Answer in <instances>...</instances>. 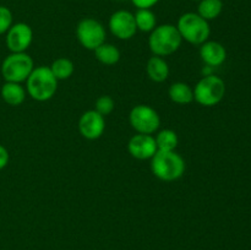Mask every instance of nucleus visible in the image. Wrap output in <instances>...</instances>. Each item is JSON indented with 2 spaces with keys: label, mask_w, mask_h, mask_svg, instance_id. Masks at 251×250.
I'll return each instance as SVG.
<instances>
[{
  "label": "nucleus",
  "mask_w": 251,
  "mask_h": 250,
  "mask_svg": "<svg viewBox=\"0 0 251 250\" xmlns=\"http://www.w3.org/2000/svg\"><path fill=\"white\" fill-rule=\"evenodd\" d=\"M137 31L150 32L151 33L157 26V19L151 9H137L134 14Z\"/></svg>",
  "instance_id": "obj_18"
},
{
  "label": "nucleus",
  "mask_w": 251,
  "mask_h": 250,
  "mask_svg": "<svg viewBox=\"0 0 251 250\" xmlns=\"http://www.w3.org/2000/svg\"><path fill=\"white\" fill-rule=\"evenodd\" d=\"M199 1H200V0H199Z\"/></svg>",
  "instance_id": "obj_26"
},
{
  "label": "nucleus",
  "mask_w": 251,
  "mask_h": 250,
  "mask_svg": "<svg viewBox=\"0 0 251 250\" xmlns=\"http://www.w3.org/2000/svg\"><path fill=\"white\" fill-rule=\"evenodd\" d=\"M12 26V12L9 7L0 5V36L5 34Z\"/></svg>",
  "instance_id": "obj_23"
},
{
  "label": "nucleus",
  "mask_w": 251,
  "mask_h": 250,
  "mask_svg": "<svg viewBox=\"0 0 251 250\" xmlns=\"http://www.w3.org/2000/svg\"><path fill=\"white\" fill-rule=\"evenodd\" d=\"M151 171L159 180H178L184 175L185 161L176 151H157L151 158Z\"/></svg>",
  "instance_id": "obj_2"
},
{
  "label": "nucleus",
  "mask_w": 251,
  "mask_h": 250,
  "mask_svg": "<svg viewBox=\"0 0 251 250\" xmlns=\"http://www.w3.org/2000/svg\"><path fill=\"white\" fill-rule=\"evenodd\" d=\"M181 43L183 38L178 28L171 24L156 26L149 37V47L153 55L162 56V58L176 53L180 48Z\"/></svg>",
  "instance_id": "obj_3"
},
{
  "label": "nucleus",
  "mask_w": 251,
  "mask_h": 250,
  "mask_svg": "<svg viewBox=\"0 0 251 250\" xmlns=\"http://www.w3.org/2000/svg\"><path fill=\"white\" fill-rule=\"evenodd\" d=\"M137 9H152L154 5L159 2V0H130Z\"/></svg>",
  "instance_id": "obj_24"
},
{
  "label": "nucleus",
  "mask_w": 251,
  "mask_h": 250,
  "mask_svg": "<svg viewBox=\"0 0 251 250\" xmlns=\"http://www.w3.org/2000/svg\"><path fill=\"white\" fill-rule=\"evenodd\" d=\"M146 71L149 77L151 78L153 82H164L169 76L168 63H167L162 56L153 55L149 59V61H147Z\"/></svg>",
  "instance_id": "obj_14"
},
{
  "label": "nucleus",
  "mask_w": 251,
  "mask_h": 250,
  "mask_svg": "<svg viewBox=\"0 0 251 250\" xmlns=\"http://www.w3.org/2000/svg\"><path fill=\"white\" fill-rule=\"evenodd\" d=\"M50 71L58 81L60 80H68L73 76L74 71H75V66L74 63L68 58H59L53 61L50 66Z\"/></svg>",
  "instance_id": "obj_21"
},
{
  "label": "nucleus",
  "mask_w": 251,
  "mask_h": 250,
  "mask_svg": "<svg viewBox=\"0 0 251 250\" xmlns=\"http://www.w3.org/2000/svg\"><path fill=\"white\" fill-rule=\"evenodd\" d=\"M1 98L4 100L5 103L12 107H17V105L22 104L26 100V88L21 85V83L16 82H5L2 85L1 91Z\"/></svg>",
  "instance_id": "obj_15"
},
{
  "label": "nucleus",
  "mask_w": 251,
  "mask_h": 250,
  "mask_svg": "<svg viewBox=\"0 0 251 250\" xmlns=\"http://www.w3.org/2000/svg\"><path fill=\"white\" fill-rule=\"evenodd\" d=\"M226 83L213 74L203 76L194 87V100L202 107L217 105L225 98Z\"/></svg>",
  "instance_id": "obj_5"
},
{
  "label": "nucleus",
  "mask_w": 251,
  "mask_h": 250,
  "mask_svg": "<svg viewBox=\"0 0 251 250\" xmlns=\"http://www.w3.org/2000/svg\"><path fill=\"white\" fill-rule=\"evenodd\" d=\"M176 28L183 41L194 46H201L207 42L211 34L210 24L198 12H185L181 15L176 24Z\"/></svg>",
  "instance_id": "obj_4"
},
{
  "label": "nucleus",
  "mask_w": 251,
  "mask_h": 250,
  "mask_svg": "<svg viewBox=\"0 0 251 250\" xmlns=\"http://www.w3.org/2000/svg\"><path fill=\"white\" fill-rule=\"evenodd\" d=\"M129 122L137 134L152 135L161 126V118L157 110L147 104H137L130 110Z\"/></svg>",
  "instance_id": "obj_7"
},
{
  "label": "nucleus",
  "mask_w": 251,
  "mask_h": 250,
  "mask_svg": "<svg viewBox=\"0 0 251 250\" xmlns=\"http://www.w3.org/2000/svg\"><path fill=\"white\" fill-rule=\"evenodd\" d=\"M222 0H200L198 6V14L206 21L215 20L222 14Z\"/></svg>",
  "instance_id": "obj_19"
},
{
  "label": "nucleus",
  "mask_w": 251,
  "mask_h": 250,
  "mask_svg": "<svg viewBox=\"0 0 251 250\" xmlns=\"http://www.w3.org/2000/svg\"><path fill=\"white\" fill-rule=\"evenodd\" d=\"M105 130V120L103 115L95 109L87 110L78 120V131L85 139L97 140Z\"/></svg>",
  "instance_id": "obj_11"
},
{
  "label": "nucleus",
  "mask_w": 251,
  "mask_h": 250,
  "mask_svg": "<svg viewBox=\"0 0 251 250\" xmlns=\"http://www.w3.org/2000/svg\"><path fill=\"white\" fill-rule=\"evenodd\" d=\"M115 103L110 96H100L97 100H96L95 110L100 113V115L105 117V115H109L110 113L114 110Z\"/></svg>",
  "instance_id": "obj_22"
},
{
  "label": "nucleus",
  "mask_w": 251,
  "mask_h": 250,
  "mask_svg": "<svg viewBox=\"0 0 251 250\" xmlns=\"http://www.w3.org/2000/svg\"><path fill=\"white\" fill-rule=\"evenodd\" d=\"M26 83V92L32 100L38 102L49 100L58 90V80L50 71V68L44 65L34 68Z\"/></svg>",
  "instance_id": "obj_1"
},
{
  "label": "nucleus",
  "mask_w": 251,
  "mask_h": 250,
  "mask_svg": "<svg viewBox=\"0 0 251 250\" xmlns=\"http://www.w3.org/2000/svg\"><path fill=\"white\" fill-rule=\"evenodd\" d=\"M200 56L203 63L211 68L221 66L227 59V50L220 42L207 41L200 46Z\"/></svg>",
  "instance_id": "obj_13"
},
{
  "label": "nucleus",
  "mask_w": 251,
  "mask_h": 250,
  "mask_svg": "<svg viewBox=\"0 0 251 250\" xmlns=\"http://www.w3.org/2000/svg\"><path fill=\"white\" fill-rule=\"evenodd\" d=\"M9 159H10L9 152H7V150L5 149L2 145H0V171H1V169H4L5 167L7 166V163H9Z\"/></svg>",
  "instance_id": "obj_25"
},
{
  "label": "nucleus",
  "mask_w": 251,
  "mask_h": 250,
  "mask_svg": "<svg viewBox=\"0 0 251 250\" xmlns=\"http://www.w3.org/2000/svg\"><path fill=\"white\" fill-rule=\"evenodd\" d=\"M127 150L129 153L134 158L145 161V159H151L158 151L157 149L156 140L152 135L136 134L129 140L127 144Z\"/></svg>",
  "instance_id": "obj_12"
},
{
  "label": "nucleus",
  "mask_w": 251,
  "mask_h": 250,
  "mask_svg": "<svg viewBox=\"0 0 251 250\" xmlns=\"http://www.w3.org/2000/svg\"><path fill=\"white\" fill-rule=\"evenodd\" d=\"M108 26H109L113 36L117 37L118 39H122V41L131 39L137 32L134 14L127 11V10H118V11H115L110 16Z\"/></svg>",
  "instance_id": "obj_10"
},
{
  "label": "nucleus",
  "mask_w": 251,
  "mask_h": 250,
  "mask_svg": "<svg viewBox=\"0 0 251 250\" xmlns=\"http://www.w3.org/2000/svg\"><path fill=\"white\" fill-rule=\"evenodd\" d=\"M158 151H176L179 144L176 132L172 129H163L154 137Z\"/></svg>",
  "instance_id": "obj_20"
},
{
  "label": "nucleus",
  "mask_w": 251,
  "mask_h": 250,
  "mask_svg": "<svg viewBox=\"0 0 251 250\" xmlns=\"http://www.w3.org/2000/svg\"><path fill=\"white\" fill-rule=\"evenodd\" d=\"M96 59L104 65H115L120 60V50L110 43H103L95 50Z\"/></svg>",
  "instance_id": "obj_17"
},
{
  "label": "nucleus",
  "mask_w": 251,
  "mask_h": 250,
  "mask_svg": "<svg viewBox=\"0 0 251 250\" xmlns=\"http://www.w3.org/2000/svg\"><path fill=\"white\" fill-rule=\"evenodd\" d=\"M168 96L172 102L176 104H189L194 100V90L185 82L172 83L168 90Z\"/></svg>",
  "instance_id": "obj_16"
},
{
  "label": "nucleus",
  "mask_w": 251,
  "mask_h": 250,
  "mask_svg": "<svg viewBox=\"0 0 251 250\" xmlns=\"http://www.w3.org/2000/svg\"><path fill=\"white\" fill-rule=\"evenodd\" d=\"M6 47L11 53H25L33 41V31L25 22L12 24L6 32Z\"/></svg>",
  "instance_id": "obj_9"
},
{
  "label": "nucleus",
  "mask_w": 251,
  "mask_h": 250,
  "mask_svg": "<svg viewBox=\"0 0 251 250\" xmlns=\"http://www.w3.org/2000/svg\"><path fill=\"white\" fill-rule=\"evenodd\" d=\"M34 69L33 59L25 53H10L2 60L1 75L5 82L22 83Z\"/></svg>",
  "instance_id": "obj_6"
},
{
  "label": "nucleus",
  "mask_w": 251,
  "mask_h": 250,
  "mask_svg": "<svg viewBox=\"0 0 251 250\" xmlns=\"http://www.w3.org/2000/svg\"><path fill=\"white\" fill-rule=\"evenodd\" d=\"M76 37L83 48L95 51L105 42V28L100 21L92 17L82 19L76 27Z\"/></svg>",
  "instance_id": "obj_8"
}]
</instances>
